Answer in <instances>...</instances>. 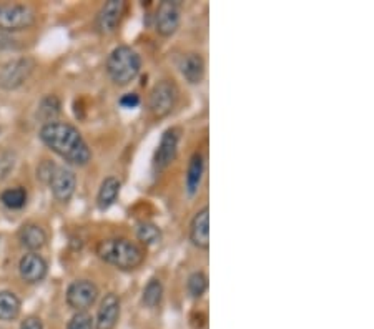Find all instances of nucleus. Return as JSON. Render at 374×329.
Wrapping results in <instances>:
<instances>
[{
    "label": "nucleus",
    "mask_w": 374,
    "mask_h": 329,
    "mask_svg": "<svg viewBox=\"0 0 374 329\" xmlns=\"http://www.w3.org/2000/svg\"><path fill=\"white\" fill-rule=\"evenodd\" d=\"M38 137L54 153L75 167H85L92 160V150L74 125L63 122L47 123L40 128Z\"/></svg>",
    "instance_id": "obj_1"
},
{
    "label": "nucleus",
    "mask_w": 374,
    "mask_h": 329,
    "mask_svg": "<svg viewBox=\"0 0 374 329\" xmlns=\"http://www.w3.org/2000/svg\"><path fill=\"white\" fill-rule=\"evenodd\" d=\"M97 257L122 271H133L145 261V250L128 238H109L98 241Z\"/></svg>",
    "instance_id": "obj_2"
},
{
    "label": "nucleus",
    "mask_w": 374,
    "mask_h": 329,
    "mask_svg": "<svg viewBox=\"0 0 374 329\" xmlns=\"http://www.w3.org/2000/svg\"><path fill=\"white\" fill-rule=\"evenodd\" d=\"M141 68V59L132 47L118 45L107 59V72L115 85L125 86L137 79Z\"/></svg>",
    "instance_id": "obj_3"
},
{
    "label": "nucleus",
    "mask_w": 374,
    "mask_h": 329,
    "mask_svg": "<svg viewBox=\"0 0 374 329\" xmlns=\"http://www.w3.org/2000/svg\"><path fill=\"white\" fill-rule=\"evenodd\" d=\"M37 14L25 3H0V30L2 32H20L36 24Z\"/></svg>",
    "instance_id": "obj_4"
},
{
    "label": "nucleus",
    "mask_w": 374,
    "mask_h": 329,
    "mask_svg": "<svg viewBox=\"0 0 374 329\" xmlns=\"http://www.w3.org/2000/svg\"><path fill=\"white\" fill-rule=\"evenodd\" d=\"M176 100H178L176 85L169 80H162L155 84L152 92H150L148 108L155 118H165L166 115L173 112Z\"/></svg>",
    "instance_id": "obj_5"
},
{
    "label": "nucleus",
    "mask_w": 374,
    "mask_h": 329,
    "mask_svg": "<svg viewBox=\"0 0 374 329\" xmlns=\"http://www.w3.org/2000/svg\"><path fill=\"white\" fill-rule=\"evenodd\" d=\"M36 68V60L30 57H20L10 60L0 68V89L17 90L22 86Z\"/></svg>",
    "instance_id": "obj_6"
},
{
    "label": "nucleus",
    "mask_w": 374,
    "mask_h": 329,
    "mask_svg": "<svg viewBox=\"0 0 374 329\" xmlns=\"http://www.w3.org/2000/svg\"><path fill=\"white\" fill-rule=\"evenodd\" d=\"M65 298L67 305L72 309H75L77 313L79 311H87L95 305L98 298V288L95 283H92L88 280H77L68 286Z\"/></svg>",
    "instance_id": "obj_7"
},
{
    "label": "nucleus",
    "mask_w": 374,
    "mask_h": 329,
    "mask_svg": "<svg viewBox=\"0 0 374 329\" xmlns=\"http://www.w3.org/2000/svg\"><path fill=\"white\" fill-rule=\"evenodd\" d=\"M178 140L180 133L176 128H170L163 133L158 148L155 151L153 167L157 171H163L175 162L176 153H178Z\"/></svg>",
    "instance_id": "obj_8"
},
{
    "label": "nucleus",
    "mask_w": 374,
    "mask_h": 329,
    "mask_svg": "<svg viewBox=\"0 0 374 329\" xmlns=\"http://www.w3.org/2000/svg\"><path fill=\"white\" fill-rule=\"evenodd\" d=\"M49 185L55 200L65 203L74 197L77 188V176L70 168L57 167L55 168L54 175H52Z\"/></svg>",
    "instance_id": "obj_9"
},
{
    "label": "nucleus",
    "mask_w": 374,
    "mask_h": 329,
    "mask_svg": "<svg viewBox=\"0 0 374 329\" xmlns=\"http://www.w3.org/2000/svg\"><path fill=\"white\" fill-rule=\"evenodd\" d=\"M155 29L157 33L162 37L175 36L176 30L180 29V10L178 3L163 0L158 6L157 19H155Z\"/></svg>",
    "instance_id": "obj_10"
},
{
    "label": "nucleus",
    "mask_w": 374,
    "mask_h": 329,
    "mask_svg": "<svg viewBox=\"0 0 374 329\" xmlns=\"http://www.w3.org/2000/svg\"><path fill=\"white\" fill-rule=\"evenodd\" d=\"M20 278L29 284H37L45 280L49 273V265L38 253H27L19 261Z\"/></svg>",
    "instance_id": "obj_11"
},
{
    "label": "nucleus",
    "mask_w": 374,
    "mask_h": 329,
    "mask_svg": "<svg viewBox=\"0 0 374 329\" xmlns=\"http://www.w3.org/2000/svg\"><path fill=\"white\" fill-rule=\"evenodd\" d=\"M125 14V2L122 0H110L102 10L98 12L97 17V29L100 33H111L117 30L120 25V20Z\"/></svg>",
    "instance_id": "obj_12"
},
{
    "label": "nucleus",
    "mask_w": 374,
    "mask_h": 329,
    "mask_svg": "<svg viewBox=\"0 0 374 329\" xmlns=\"http://www.w3.org/2000/svg\"><path fill=\"white\" fill-rule=\"evenodd\" d=\"M120 298L117 294L109 293L103 298L98 308L97 319H95V329H115L120 318Z\"/></svg>",
    "instance_id": "obj_13"
},
{
    "label": "nucleus",
    "mask_w": 374,
    "mask_h": 329,
    "mask_svg": "<svg viewBox=\"0 0 374 329\" xmlns=\"http://www.w3.org/2000/svg\"><path fill=\"white\" fill-rule=\"evenodd\" d=\"M190 240L192 243L200 250L210 248V210L208 206L201 208V210L193 216L190 223Z\"/></svg>",
    "instance_id": "obj_14"
},
{
    "label": "nucleus",
    "mask_w": 374,
    "mask_h": 329,
    "mask_svg": "<svg viewBox=\"0 0 374 329\" xmlns=\"http://www.w3.org/2000/svg\"><path fill=\"white\" fill-rule=\"evenodd\" d=\"M180 72H182L183 79L192 85L201 84L205 77V60L200 54L192 52L187 54L180 62Z\"/></svg>",
    "instance_id": "obj_15"
},
{
    "label": "nucleus",
    "mask_w": 374,
    "mask_h": 329,
    "mask_svg": "<svg viewBox=\"0 0 374 329\" xmlns=\"http://www.w3.org/2000/svg\"><path fill=\"white\" fill-rule=\"evenodd\" d=\"M19 241L30 253L42 250L47 243V233L36 223H27L19 229Z\"/></svg>",
    "instance_id": "obj_16"
},
{
    "label": "nucleus",
    "mask_w": 374,
    "mask_h": 329,
    "mask_svg": "<svg viewBox=\"0 0 374 329\" xmlns=\"http://www.w3.org/2000/svg\"><path fill=\"white\" fill-rule=\"evenodd\" d=\"M205 175V157L200 151H195L192 155L190 163H188L187 170V178H185V185H187V193L193 197V194L198 193L201 180Z\"/></svg>",
    "instance_id": "obj_17"
},
{
    "label": "nucleus",
    "mask_w": 374,
    "mask_h": 329,
    "mask_svg": "<svg viewBox=\"0 0 374 329\" xmlns=\"http://www.w3.org/2000/svg\"><path fill=\"white\" fill-rule=\"evenodd\" d=\"M120 188H122V183H120L118 178H115V176H109V178L103 180L97 194L98 208H100V210H109L115 203V200H117Z\"/></svg>",
    "instance_id": "obj_18"
},
{
    "label": "nucleus",
    "mask_w": 374,
    "mask_h": 329,
    "mask_svg": "<svg viewBox=\"0 0 374 329\" xmlns=\"http://www.w3.org/2000/svg\"><path fill=\"white\" fill-rule=\"evenodd\" d=\"M22 303L12 291H0V321H14L19 318Z\"/></svg>",
    "instance_id": "obj_19"
},
{
    "label": "nucleus",
    "mask_w": 374,
    "mask_h": 329,
    "mask_svg": "<svg viewBox=\"0 0 374 329\" xmlns=\"http://www.w3.org/2000/svg\"><path fill=\"white\" fill-rule=\"evenodd\" d=\"M60 112H62V103H60L59 97H55V95H47V97L42 98V102L38 103L37 118L44 125L57 122Z\"/></svg>",
    "instance_id": "obj_20"
},
{
    "label": "nucleus",
    "mask_w": 374,
    "mask_h": 329,
    "mask_svg": "<svg viewBox=\"0 0 374 329\" xmlns=\"http://www.w3.org/2000/svg\"><path fill=\"white\" fill-rule=\"evenodd\" d=\"M137 238L145 246L158 245L162 241V229L152 222H141L137 224Z\"/></svg>",
    "instance_id": "obj_21"
},
{
    "label": "nucleus",
    "mask_w": 374,
    "mask_h": 329,
    "mask_svg": "<svg viewBox=\"0 0 374 329\" xmlns=\"http://www.w3.org/2000/svg\"><path fill=\"white\" fill-rule=\"evenodd\" d=\"M0 201L3 206L10 208V210H20L27 203V192L22 186H15V188H7L6 192L0 194Z\"/></svg>",
    "instance_id": "obj_22"
},
{
    "label": "nucleus",
    "mask_w": 374,
    "mask_h": 329,
    "mask_svg": "<svg viewBox=\"0 0 374 329\" xmlns=\"http://www.w3.org/2000/svg\"><path fill=\"white\" fill-rule=\"evenodd\" d=\"M163 300V284L160 280L152 278L148 281V284L143 289V296H141V301L147 308H157Z\"/></svg>",
    "instance_id": "obj_23"
},
{
    "label": "nucleus",
    "mask_w": 374,
    "mask_h": 329,
    "mask_svg": "<svg viewBox=\"0 0 374 329\" xmlns=\"http://www.w3.org/2000/svg\"><path fill=\"white\" fill-rule=\"evenodd\" d=\"M187 288L192 298L200 300V298L206 293V289H208V276H206L203 271L192 273L190 278H188Z\"/></svg>",
    "instance_id": "obj_24"
},
{
    "label": "nucleus",
    "mask_w": 374,
    "mask_h": 329,
    "mask_svg": "<svg viewBox=\"0 0 374 329\" xmlns=\"http://www.w3.org/2000/svg\"><path fill=\"white\" fill-rule=\"evenodd\" d=\"M67 329H95V319L87 311H79L72 316L67 324Z\"/></svg>",
    "instance_id": "obj_25"
},
{
    "label": "nucleus",
    "mask_w": 374,
    "mask_h": 329,
    "mask_svg": "<svg viewBox=\"0 0 374 329\" xmlns=\"http://www.w3.org/2000/svg\"><path fill=\"white\" fill-rule=\"evenodd\" d=\"M55 168L57 167H55V164L52 162H44L40 164V167L37 168V178H40L42 181H45V183H49L52 175H54Z\"/></svg>",
    "instance_id": "obj_26"
},
{
    "label": "nucleus",
    "mask_w": 374,
    "mask_h": 329,
    "mask_svg": "<svg viewBox=\"0 0 374 329\" xmlns=\"http://www.w3.org/2000/svg\"><path fill=\"white\" fill-rule=\"evenodd\" d=\"M118 103L123 108H137L140 105V97L137 93H125Z\"/></svg>",
    "instance_id": "obj_27"
},
{
    "label": "nucleus",
    "mask_w": 374,
    "mask_h": 329,
    "mask_svg": "<svg viewBox=\"0 0 374 329\" xmlns=\"http://www.w3.org/2000/svg\"><path fill=\"white\" fill-rule=\"evenodd\" d=\"M19 329H44V323L37 316H29V318L24 319Z\"/></svg>",
    "instance_id": "obj_28"
}]
</instances>
